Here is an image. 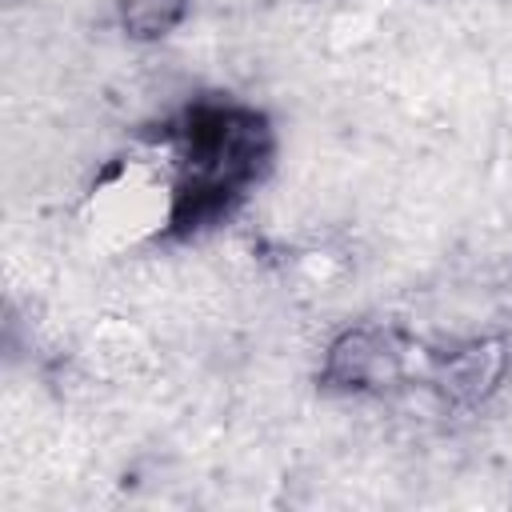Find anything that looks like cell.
Segmentation results:
<instances>
[{"label": "cell", "mask_w": 512, "mask_h": 512, "mask_svg": "<svg viewBox=\"0 0 512 512\" xmlns=\"http://www.w3.org/2000/svg\"><path fill=\"white\" fill-rule=\"evenodd\" d=\"M396 364V352H388L384 340H376L372 332H352L332 348L328 372L340 384H372L380 376H388Z\"/></svg>", "instance_id": "cell-1"}, {"label": "cell", "mask_w": 512, "mask_h": 512, "mask_svg": "<svg viewBox=\"0 0 512 512\" xmlns=\"http://www.w3.org/2000/svg\"><path fill=\"white\" fill-rule=\"evenodd\" d=\"M496 368H500V356L492 352V348H476V352H464L456 364H452V372H448V384H452V392H464V396H476L492 376H496Z\"/></svg>", "instance_id": "cell-2"}, {"label": "cell", "mask_w": 512, "mask_h": 512, "mask_svg": "<svg viewBox=\"0 0 512 512\" xmlns=\"http://www.w3.org/2000/svg\"><path fill=\"white\" fill-rule=\"evenodd\" d=\"M180 8H184V0H128L124 20L136 36H160L164 28L176 24Z\"/></svg>", "instance_id": "cell-3"}]
</instances>
